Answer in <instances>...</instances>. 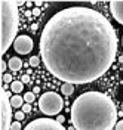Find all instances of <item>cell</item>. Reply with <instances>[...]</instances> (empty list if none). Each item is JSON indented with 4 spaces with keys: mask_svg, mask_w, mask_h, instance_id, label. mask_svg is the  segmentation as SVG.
<instances>
[{
    "mask_svg": "<svg viewBox=\"0 0 123 130\" xmlns=\"http://www.w3.org/2000/svg\"><path fill=\"white\" fill-rule=\"evenodd\" d=\"M24 101L27 102V104H31V102L34 101V93L33 92H27V93L24 95Z\"/></svg>",
    "mask_w": 123,
    "mask_h": 130,
    "instance_id": "cell-13",
    "label": "cell"
},
{
    "mask_svg": "<svg viewBox=\"0 0 123 130\" xmlns=\"http://www.w3.org/2000/svg\"><path fill=\"white\" fill-rule=\"evenodd\" d=\"M70 114L76 130H113L117 124L114 102L102 92L82 93L73 102Z\"/></svg>",
    "mask_w": 123,
    "mask_h": 130,
    "instance_id": "cell-2",
    "label": "cell"
},
{
    "mask_svg": "<svg viewBox=\"0 0 123 130\" xmlns=\"http://www.w3.org/2000/svg\"><path fill=\"white\" fill-rule=\"evenodd\" d=\"M22 89H24V83L22 81H13V83H10V90L13 93H19V92H22Z\"/></svg>",
    "mask_w": 123,
    "mask_h": 130,
    "instance_id": "cell-11",
    "label": "cell"
},
{
    "mask_svg": "<svg viewBox=\"0 0 123 130\" xmlns=\"http://www.w3.org/2000/svg\"><path fill=\"white\" fill-rule=\"evenodd\" d=\"M39 13H40L39 8H34V9H33V15H39Z\"/></svg>",
    "mask_w": 123,
    "mask_h": 130,
    "instance_id": "cell-23",
    "label": "cell"
},
{
    "mask_svg": "<svg viewBox=\"0 0 123 130\" xmlns=\"http://www.w3.org/2000/svg\"><path fill=\"white\" fill-rule=\"evenodd\" d=\"M116 130H123V120H120V121L116 124V127H114Z\"/></svg>",
    "mask_w": 123,
    "mask_h": 130,
    "instance_id": "cell-19",
    "label": "cell"
},
{
    "mask_svg": "<svg viewBox=\"0 0 123 130\" xmlns=\"http://www.w3.org/2000/svg\"><path fill=\"white\" fill-rule=\"evenodd\" d=\"M10 129L12 130H21V123L19 121H13L12 123V126H10Z\"/></svg>",
    "mask_w": 123,
    "mask_h": 130,
    "instance_id": "cell-16",
    "label": "cell"
},
{
    "mask_svg": "<svg viewBox=\"0 0 123 130\" xmlns=\"http://www.w3.org/2000/svg\"><path fill=\"white\" fill-rule=\"evenodd\" d=\"M10 104H12L13 108H21L24 105V98H21L19 95H15V96L10 98Z\"/></svg>",
    "mask_w": 123,
    "mask_h": 130,
    "instance_id": "cell-10",
    "label": "cell"
},
{
    "mask_svg": "<svg viewBox=\"0 0 123 130\" xmlns=\"http://www.w3.org/2000/svg\"><path fill=\"white\" fill-rule=\"evenodd\" d=\"M36 30H37V24H33V25H31V31L36 32Z\"/></svg>",
    "mask_w": 123,
    "mask_h": 130,
    "instance_id": "cell-24",
    "label": "cell"
},
{
    "mask_svg": "<svg viewBox=\"0 0 123 130\" xmlns=\"http://www.w3.org/2000/svg\"><path fill=\"white\" fill-rule=\"evenodd\" d=\"M39 62H40V59H39L37 56H31L30 58V65H31V67H37Z\"/></svg>",
    "mask_w": 123,
    "mask_h": 130,
    "instance_id": "cell-14",
    "label": "cell"
},
{
    "mask_svg": "<svg viewBox=\"0 0 123 130\" xmlns=\"http://www.w3.org/2000/svg\"><path fill=\"white\" fill-rule=\"evenodd\" d=\"M61 90H62V93H64L65 96H70V95L74 92V86L73 84H70V83H64L62 87H61Z\"/></svg>",
    "mask_w": 123,
    "mask_h": 130,
    "instance_id": "cell-12",
    "label": "cell"
},
{
    "mask_svg": "<svg viewBox=\"0 0 123 130\" xmlns=\"http://www.w3.org/2000/svg\"><path fill=\"white\" fill-rule=\"evenodd\" d=\"M57 121L59 123V124H62V123L65 121V117H64V115H58V117H57Z\"/></svg>",
    "mask_w": 123,
    "mask_h": 130,
    "instance_id": "cell-21",
    "label": "cell"
},
{
    "mask_svg": "<svg viewBox=\"0 0 123 130\" xmlns=\"http://www.w3.org/2000/svg\"><path fill=\"white\" fill-rule=\"evenodd\" d=\"M24 130H67L62 124L52 118H36L25 126Z\"/></svg>",
    "mask_w": 123,
    "mask_h": 130,
    "instance_id": "cell-6",
    "label": "cell"
},
{
    "mask_svg": "<svg viewBox=\"0 0 123 130\" xmlns=\"http://www.w3.org/2000/svg\"><path fill=\"white\" fill-rule=\"evenodd\" d=\"M39 108L45 115H59L64 108V101L57 92H46L39 99Z\"/></svg>",
    "mask_w": 123,
    "mask_h": 130,
    "instance_id": "cell-4",
    "label": "cell"
},
{
    "mask_svg": "<svg viewBox=\"0 0 123 130\" xmlns=\"http://www.w3.org/2000/svg\"><path fill=\"white\" fill-rule=\"evenodd\" d=\"M8 67L12 70V71H19L21 67H22V61H21L19 58H17V56H12L10 59H9Z\"/></svg>",
    "mask_w": 123,
    "mask_h": 130,
    "instance_id": "cell-9",
    "label": "cell"
},
{
    "mask_svg": "<svg viewBox=\"0 0 123 130\" xmlns=\"http://www.w3.org/2000/svg\"><path fill=\"white\" fill-rule=\"evenodd\" d=\"M3 81L5 83H13L12 81V75L10 74H3Z\"/></svg>",
    "mask_w": 123,
    "mask_h": 130,
    "instance_id": "cell-17",
    "label": "cell"
},
{
    "mask_svg": "<svg viewBox=\"0 0 123 130\" xmlns=\"http://www.w3.org/2000/svg\"><path fill=\"white\" fill-rule=\"evenodd\" d=\"M117 53L114 27L98 10L71 6L57 12L40 36V55L53 77L86 84L102 77Z\"/></svg>",
    "mask_w": 123,
    "mask_h": 130,
    "instance_id": "cell-1",
    "label": "cell"
},
{
    "mask_svg": "<svg viewBox=\"0 0 123 130\" xmlns=\"http://www.w3.org/2000/svg\"><path fill=\"white\" fill-rule=\"evenodd\" d=\"M30 111H31V105H30V104H24V105H22V112H30Z\"/></svg>",
    "mask_w": 123,
    "mask_h": 130,
    "instance_id": "cell-18",
    "label": "cell"
},
{
    "mask_svg": "<svg viewBox=\"0 0 123 130\" xmlns=\"http://www.w3.org/2000/svg\"><path fill=\"white\" fill-rule=\"evenodd\" d=\"M12 126V104L8 87L5 86L2 92V130H9Z\"/></svg>",
    "mask_w": 123,
    "mask_h": 130,
    "instance_id": "cell-5",
    "label": "cell"
},
{
    "mask_svg": "<svg viewBox=\"0 0 123 130\" xmlns=\"http://www.w3.org/2000/svg\"><path fill=\"white\" fill-rule=\"evenodd\" d=\"M24 117H25V112H22V111H18V112H15V118H17V121L24 120Z\"/></svg>",
    "mask_w": 123,
    "mask_h": 130,
    "instance_id": "cell-15",
    "label": "cell"
},
{
    "mask_svg": "<svg viewBox=\"0 0 123 130\" xmlns=\"http://www.w3.org/2000/svg\"><path fill=\"white\" fill-rule=\"evenodd\" d=\"M21 81H22V83H28V81H30V77L25 74V75H22V77H21Z\"/></svg>",
    "mask_w": 123,
    "mask_h": 130,
    "instance_id": "cell-22",
    "label": "cell"
},
{
    "mask_svg": "<svg viewBox=\"0 0 123 130\" xmlns=\"http://www.w3.org/2000/svg\"><path fill=\"white\" fill-rule=\"evenodd\" d=\"M6 67H8V64H6L5 61H0V70H2V73L6 70Z\"/></svg>",
    "mask_w": 123,
    "mask_h": 130,
    "instance_id": "cell-20",
    "label": "cell"
},
{
    "mask_svg": "<svg viewBox=\"0 0 123 130\" xmlns=\"http://www.w3.org/2000/svg\"><path fill=\"white\" fill-rule=\"evenodd\" d=\"M13 49L17 53L25 55V53H30L33 50V40L31 37L28 36H18L17 40L13 41Z\"/></svg>",
    "mask_w": 123,
    "mask_h": 130,
    "instance_id": "cell-7",
    "label": "cell"
},
{
    "mask_svg": "<svg viewBox=\"0 0 123 130\" xmlns=\"http://www.w3.org/2000/svg\"><path fill=\"white\" fill-rule=\"evenodd\" d=\"M39 92H40V89H39V87H34V89H33V93H34V95H36V93H39Z\"/></svg>",
    "mask_w": 123,
    "mask_h": 130,
    "instance_id": "cell-25",
    "label": "cell"
},
{
    "mask_svg": "<svg viewBox=\"0 0 123 130\" xmlns=\"http://www.w3.org/2000/svg\"><path fill=\"white\" fill-rule=\"evenodd\" d=\"M110 12L119 24L123 25V2L122 0H113L110 2Z\"/></svg>",
    "mask_w": 123,
    "mask_h": 130,
    "instance_id": "cell-8",
    "label": "cell"
},
{
    "mask_svg": "<svg viewBox=\"0 0 123 130\" xmlns=\"http://www.w3.org/2000/svg\"><path fill=\"white\" fill-rule=\"evenodd\" d=\"M0 12H2V53H6L12 41L17 40L15 36L18 32V24H19L17 2L2 0Z\"/></svg>",
    "mask_w": 123,
    "mask_h": 130,
    "instance_id": "cell-3",
    "label": "cell"
}]
</instances>
